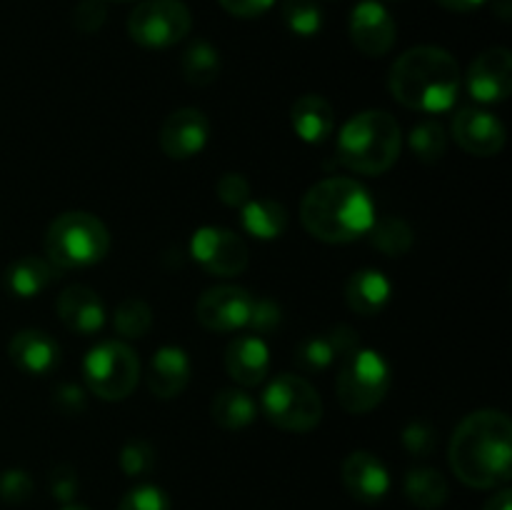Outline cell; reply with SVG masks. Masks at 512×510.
Returning <instances> with one entry per match:
<instances>
[{"label": "cell", "mask_w": 512, "mask_h": 510, "mask_svg": "<svg viewBox=\"0 0 512 510\" xmlns=\"http://www.w3.org/2000/svg\"><path fill=\"white\" fill-rule=\"evenodd\" d=\"M450 468L470 488H495L512 473V423L493 408L475 410L450 438Z\"/></svg>", "instance_id": "cell-1"}, {"label": "cell", "mask_w": 512, "mask_h": 510, "mask_svg": "<svg viewBox=\"0 0 512 510\" xmlns=\"http://www.w3.org/2000/svg\"><path fill=\"white\" fill-rule=\"evenodd\" d=\"M300 220L305 230L323 243H350L370 233L375 203L358 180L328 178L305 193Z\"/></svg>", "instance_id": "cell-2"}, {"label": "cell", "mask_w": 512, "mask_h": 510, "mask_svg": "<svg viewBox=\"0 0 512 510\" xmlns=\"http://www.w3.org/2000/svg\"><path fill=\"white\" fill-rule=\"evenodd\" d=\"M388 88L400 105L418 113H443L460 93V65L435 45L410 48L390 68Z\"/></svg>", "instance_id": "cell-3"}, {"label": "cell", "mask_w": 512, "mask_h": 510, "mask_svg": "<svg viewBox=\"0 0 512 510\" xmlns=\"http://www.w3.org/2000/svg\"><path fill=\"white\" fill-rule=\"evenodd\" d=\"M403 133L385 110H363L338 135V163L360 175H383L398 160Z\"/></svg>", "instance_id": "cell-4"}, {"label": "cell", "mask_w": 512, "mask_h": 510, "mask_svg": "<svg viewBox=\"0 0 512 510\" xmlns=\"http://www.w3.org/2000/svg\"><path fill=\"white\" fill-rule=\"evenodd\" d=\"M110 233L90 213H63L50 223L45 233V255L60 270L90 268L108 255Z\"/></svg>", "instance_id": "cell-5"}, {"label": "cell", "mask_w": 512, "mask_h": 510, "mask_svg": "<svg viewBox=\"0 0 512 510\" xmlns=\"http://www.w3.org/2000/svg\"><path fill=\"white\" fill-rule=\"evenodd\" d=\"M390 365L375 350L358 348L345 355L338 373V400L348 413L363 415L378 408L390 390Z\"/></svg>", "instance_id": "cell-6"}, {"label": "cell", "mask_w": 512, "mask_h": 510, "mask_svg": "<svg viewBox=\"0 0 512 510\" xmlns=\"http://www.w3.org/2000/svg\"><path fill=\"white\" fill-rule=\"evenodd\" d=\"M263 413L273 425L290 433H308L323 420V400L318 390L300 375L280 373L263 393Z\"/></svg>", "instance_id": "cell-7"}, {"label": "cell", "mask_w": 512, "mask_h": 510, "mask_svg": "<svg viewBox=\"0 0 512 510\" xmlns=\"http://www.w3.org/2000/svg\"><path fill=\"white\" fill-rule=\"evenodd\" d=\"M83 375L100 400H125L140 380L138 353L120 340H105L88 350Z\"/></svg>", "instance_id": "cell-8"}, {"label": "cell", "mask_w": 512, "mask_h": 510, "mask_svg": "<svg viewBox=\"0 0 512 510\" xmlns=\"http://www.w3.org/2000/svg\"><path fill=\"white\" fill-rule=\"evenodd\" d=\"M190 28L193 15L183 0H143L128 18V35L140 48H170L180 43Z\"/></svg>", "instance_id": "cell-9"}, {"label": "cell", "mask_w": 512, "mask_h": 510, "mask_svg": "<svg viewBox=\"0 0 512 510\" xmlns=\"http://www.w3.org/2000/svg\"><path fill=\"white\" fill-rule=\"evenodd\" d=\"M190 253L198 260L200 268L220 278L240 275L248 265V245L243 243V238L225 228H213V225L195 230L190 240Z\"/></svg>", "instance_id": "cell-10"}, {"label": "cell", "mask_w": 512, "mask_h": 510, "mask_svg": "<svg viewBox=\"0 0 512 510\" xmlns=\"http://www.w3.org/2000/svg\"><path fill=\"white\" fill-rule=\"evenodd\" d=\"M255 298L238 285H215L195 303V315L203 328L213 333H233L248 325Z\"/></svg>", "instance_id": "cell-11"}, {"label": "cell", "mask_w": 512, "mask_h": 510, "mask_svg": "<svg viewBox=\"0 0 512 510\" xmlns=\"http://www.w3.org/2000/svg\"><path fill=\"white\" fill-rule=\"evenodd\" d=\"M350 40L370 58H380L395 45L398 25L390 10L378 0H360L350 13Z\"/></svg>", "instance_id": "cell-12"}, {"label": "cell", "mask_w": 512, "mask_h": 510, "mask_svg": "<svg viewBox=\"0 0 512 510\" xmlns=\"http://www.w3.org/2000/svg\"><path fill=\"white\" fill-rule=\"evenodd\" d=\"M468 90L478 103H503L512 93V55L503 45L483 50L470 63Z\"/></svg>", "instance_id": "cell-13"}, {"label": "cell", "mask_w": 512, "mask_h": 510, "mask_svg": "<svg viewBox=\"0 0 512 510\" xmlns=\"http://www.w3.org/2000/svg\"><path fill=\"white\" fill-rule=\"evenodd\" d=\"M210 135V123L203 110L178 108L165 118L160 128V148L168 158L188 160L205 148Z\"/></svg>", "instance_id": "cell-14"}, {"label": "cell", "mask_w": 512, "mask_h": 510, "mask_svg": "<svg viewBox=\"0 0 512 510\" xmlns=\"http://www.w3.org/2000/svg\"><path fill=\"white\" fill-rule=\"evenodd\" d=\"M453 138L465 153L490 158L503 150L505 128L495 115L485 113V110L463 108L453 118Z\"/></svg>", "instance_id": "cell-15"}, {"label": "cell", "mask_w": 512, "mask_h": 510, "mask_svg": "<svg viewBox=\"0 0 512 510\" xmlns=\"http://www.w3.org/2000/svg\"><path fill=\"white\" fill-rule=\"evenodd\" d=\"M343 483L355 500L365 505H375L388 495L390 473L383 460L375 458L368 450H355L343 463Z\"/></svg>", "instance_id": "cell-16"}, {"label": "cell", "mask_w": 512, "mask_h": 510, "mask_svg": "<svg viewBox=\"0 0 512 510\" xmlns=\"http://www.w3.org/2000/svg\"><path fill=\"white\" fill-rule=\"evenodd\" d=\"M58 315L70 333L95 335L105 325V305L88 285H70L58 298Z\"/></svg>", "instance_id": "cell-17"}, {"label": "cell", "mask_w": 512, "mask_h": 510, "mask_svg": "<svg viewBox=\"0 0 512 510\" xmlns=\"http://www.w3.org/2000/svg\"><path fill=\"white\" fill-rule=\"evenodd\" d=\"M270 368V350L263 338L258 335H238L230 340L228 350H225V370L235 383L245 385H260L268 375Z\"/></svg>", "instance_id": "cell-18"}, {"label": "cell", "mask_w": 512, "mask_h": 510, "mask_svg": "<svg viewBox=\"0 0 512 510\" xmlns=\"http://www.w3.org/2000/svg\"><path fill=\"white\" fill-rule=\"evenodd\" d=\"M8 355L23 373L48 375L60 363V345L43 330H20L8 345Z\"/></svg>", "instance_id": "cell-19"}, {"label": "cell", "mask_w": 512, "mask_h": 510, "mask_svg": "<svg viewBox=\"0 0 512 510\" xmlns=\"http://www.w3.org/2000/svg\"><path fill=\"white\" fill-rule=\"evenodd\" d=\"M190 380L188 353L178 345H163L148 365V388L160 400L178 398Z\"/></svg>", "instance_id": "cell-20"}, {"label": "cell", "mask_w": 512, "mask_h": 510, "mask_svg": "<svg viewBox=\"0 0 512 510\" xmlns=\"http://www.w3.org/2000/svg\"><path fill=\"white\" fill-rule=\"evenodd\" d=\"M290 123L305 143H325L335 128L333 105L323 95H300L290 108Z\"/></svg>", "instance_id": "cell-21"}, {"label": "cell", "mask_w": 512, "mask_h": 510, "mask_svg": "<svg viewBox=\"0 0 512 510\" xmlns=\"http://www.w3.org/2000/svg\"><path fill=\"white\" fill-rule=\"evenodd\" d=\"M390 293H393V285L385 278L380 270H358L348 278L345 283V300H348L350 310H355L358 315H378L380 310L388 305Z\"/></svg>", "instance_id": "cell-22"}, {"label": "cell", "mask_w": 512, "mask_h": 510, "mask_svg": "<svg viewBox=\"0 0 512 510\" xmlns=\"http://www.w3.org/2000/svg\"><path fill=\"white\" fill-rule=\"evenodd\" d=\"M58 278V265L50 263L48 258L28 255V258H20L8 265V270H5V288L13 295H18V298H35V295L43 293Z\"/></svg>", "instance_id": "cell-23"}, {"label": "cell", "mask_w": 512, "mask_h": 510, "mask_svg": "<svg viewBox=\"0 0 512 510\" xmlns=\"http://www.w3.org/2000/svg\"><path fill=\"white\" fill-rule=\"evenodd\" d=\"M243 228L258 240H275L288 228V210L278 200H248L243 205Z\"/></svg>", "instance_id": "cell-24"}, {"label": "cell", "mask_w": 512, "mask_h": 510, "mask_svg": "<svg viewBox=\"0 0 512 510\" xmlns=\"http://www.w3.org/2000/svg\"><path fill=\"white\" fill-rule=\"evenodd\" d=\"M255 413H258V408H255L253 398H250L245 390L235 388L220 390V393L215 395L213 405H210V415H213L215 423L225 430L245 428V425L253 423Z\"/></svg>", "instance_id": "cell-25"}, {"label": "cell", "mask_w": 512, "mask_h": 510, "mask_svg": "<svg viewBox=\"0 0 512 510\" xmlns=\"http://www.w3.org/2000/svg\"><path fill=\"white\" fill-rule=\"evenodd\" d=\"M405 495L420 510H435L448 500V480L440 470L415 468L405 478Z\"/></svg>", "instance_id": "cell-26"}, {"label": "cell", "mask_w": 512, "mask_h": 510, "mask_svg": "<svg viewBox=\"0 0 512 510\" xmlns=\"http://www.w3.org/2000/svg\"><path fill=\"white\" fill-rule=\"evenodd\" d=\"M183 75L195 88L215 83L220 75V53L208 40H193L183 53Z\"/></svg>", "instance_id": "cell-27"}, {"label": "cell", "mask_w": 512, "mask_h": 510, "mask_svg": "<svg viewBox=\"0 0 512 510\" xmlns=\"http://www.w3.org/2000/svg\"><path fill=\"white\" fill-rule=\"evenodd\" d=\"M370 240H373V245L383 255L400 258V255H405L413 248L415 235L413 228L403 218L388 215V218H375L373 228H370Z\"/></svg>", "instance_id": "cell-28"}, {"label": "cell", "mask_w": 512, "mask_h": 510, "mask_svg": "<svg viewBox=\"0 0 512 510\" xmlns=\"http://www.w3.org/2000/svg\"><path fill=\"white\" fill-rule=\"evenodd\" d=\"M408 145L415 153V158L423 163H438L448 148V135L438 120H423L415 125L408 135Z\"/></svg>", "instance_id": "cell-29"}, {"label": "cell", "mask_w": 512, "mask_h": 510, "mask_svg": "<svg viewBox=\"0 0 512 510\" xmlns=\"http://www.w3.org/2000/svg\"><path fill=\"white\" fill-rule=\"evenodd\" d=\"M283 20L290 33L313 38L323 28V10L318 0H283Z\"/></svg>", "instance_id": "cell-30"}, {"label": "cell", "mask_w": 512, "mask_h": 510, "mask_svg": "<svg viewBox=\"0 0 512 510\" xmlns=\"http://www.w3.org/2000/svg\"><path fill=\"white\" fill-rule=\"evenodd\" d=\"M113 323L123 338H143L153 325V310L148 308L145 300L128 298L115 308Z\"/></svg>", "instance_id": "cell-31"}, {"label": "cell", "mask_w": 512, "mask_h": 510, "mask_svg": "<svg viewBox=\"0 0 512 510\" xmlns=\"http://www.w3.org/2000/svg\"><path fill=\"white\" fill-rule=\"evenodd\" d=\"M338 358L333 350L328 335H310V338L300 340L298 348H295V363L305 373H323L333 365V360Z\"/></svg>", "instance_id": "cell-32"}, {"label": "cell", "mask_w": 512, "mask_h": 510, "mask_svg": "<svg viewBox=\"0 0 512 510\" xmlns=\"http://www.w3.org/2000/svg\"><path fill=\"white\" fill-rule=\"evenodd\" d=\"M120 468L130 478H140V475L150 473L155 468V450L148 440L133 438L123 445L120 450Z\"/></svg>", "instance_id": "cell-33"}, {"label": "cell", "mask_w": 512, "mask_h": 510, "mask_svg": "<svg viewBox=\"0 0 512 510\" xmlns=\"http://www.w3.org/2000/svg\"><path fill=\"white\" fill-rule=\"evenodd\" d=\"M118 510H170V498L158 485H138L120 500Z\"/></svg>", "instance_id": "cell-34"}, {"label": "cell", "mask_w": 512, "mask_h": 510, "mask_svg": "<svg viewBox=\"0 0 512 510\" xmlns=\"http://www.w3.org/2000/svg\"><path fill=\"white\" fill-rule=\"evenodd\" d=\"M33 490L35 485L25 470H5V473L0 475V498H3L5 503H25V500L33 495Z\"/></svg>", "instance_id": "cell-35"}, {"label": "cell", "mask_w": 512, "mask_h": 510, "mask_svg": "<svg viewBox=\"0 0 512 510\" xmlns=\"http://www.w3.org/2000/svg\"><path fill=\"white\" fill-rule=\"evenodd\" d=\"M215 190H218V198L230 208H243L250 200V183L240 173H225L215 185Z\"/></svg>", "instance_id": "cell-36"}, {"label": "cell", "mask_w": 512, "mask_h": 510, "mask_svg": "<svg viewBox=\"0 0 512 510\" xmlns=\"http://www.w3.org/2000/svg\"><path fill=\"white\" fill-rule=\"evenodd\" d=\"M105 0H80L73 10V23L80 33H98L105 23Z\"/></svg>", "instance_id": "cell-37"}, {"label": "cell", "mask_w": 512, "mask_h": 510, "mask_svg": "<svg viewBox=\"0 0 512 510\" xmlns=\"http://www.w3.org/2000/svg\"><path fill=\"white\" fill-rule=\"evenodd\" d=\"M403 445L415 458H425L435 450V430L425 423H410L403 430Z\"/></svg>", "instance_id": "cell-38"}, {"label": "cell", "mask_w": 512, "mask_h": 510, "mask_svg": "<svg viewBox=\"0 0 512 510\" xmlns=\"http://www.w3.org/2000/svg\"><path fill=\"white\" fill-rule=\"evenodd\" d=\"M280 320H283V313H280L278 303H273V300H255L248 325L255 333H273V330H278Z\"/></svg>", "instance_id": "cell-39"}, {"label": "cell", "mask_w": 512, "mask_h": 510, "mask_svg": "<svg viewBox=\"0 0 512 510\" xmlns=\"http://www.w3.org/2000/svg\"><path fill=\"white\" fill-rule=\"evenodd\" d=\"M50 493L60 500V503H73L75 493H78V475L70 465H58L50 473Z\"/></svg>", "instance_id": "cell-40"}, {"label": "cell", "mask_w": 512, "mask_h": 510, "mask_svg": "<svg viewBox=\"0 0 512 510\" xmlns=\"http://www.w3.org/2000/svg\"><path fill=\"white\" fill-rule=\"evenodd\" d=\"M53 403L55 408L63 415H78L85 410V393L73 383H60L53 390Z\"/></svg>", "instance_id": "cell-41"}, {"label": "cell", "mask_w": 512, "mask_h": 510, "mask_svg": "<svg viewBox=\"0 0 512 510\" xmlns=\"http://www.w3.org/2000/svg\"><path fill=\"white\" fill-rule=\"evenodd\" d=\"M223 5L225 13L235 15V18H260L273 8L275 0H218Z\"/></svg>", "instance_id": "cell-42"}, {"label": "cell", "mask_w": 512, "mask_h": 510, "mask_svg": "<svg viewBox=\"0 0 512 510\" xmlns=\"http://www.w3.org/2000/svg\"><path fill=\"white\" fill-rule=\"evenodd\" d=\"M328 338L330 343H333L335 355H343V358L360 348L358 333H355L353 328H348V325H335V328L328 333Z\"/></svg>", "instance_id": "cell-43"}, {"label": "cell", "mask_w": 512, "mask_h": 510, "mask_svg": "<svg viewBox=\"0 0 512 510\" xmlns=\"http://www.w3.org/2000/svg\"><path fill=\"white\" fill-rule=\"evenodd\" d=\"M438 3L453 13H470V10H478L485 0H438Z\"/></svg>", "instance_id": "cell-44"}, {"label": "cell", "mask_w": 512, "mask_h": 510, "mask_svg": "<svg viewBox=\"0 0 512 510\" xmlns=\"http://www.w3.org/2000/svg\"><path fill=\"white\" fill-rule=\"evenodd\" d=\"M485 510H512V493L510 488H500L493 498L485 503Z\"/></svg>", "instance_id": "cell-45"}, {"label": "cell", "mask_w": 512, "mask_h": 510, "mask_svg": "<svg viewBox=\"0 0 512 510\" xmlns=\"http://www.w3.org/2000/svg\"><path fill=\"white\" fill-rule=\"evenodd\" d=\"M60 510H88V508H85V505H78V503H65Z\"/></svg>", "instance_id": "cell-46"}, {"label": "cell", "mask_w": 512, "mask_h": 510, "mask_svg": "<svg viewBox=\"0 0 512 510\" xmlns=\"http://www.w3.org/2000/svg\"><path fill=\"white\" fill-rule=\"evenodd\" d=\"M120 3H125V0H120Z\"/></svg>", "instance_id": "cell-47"}]
</instances>
